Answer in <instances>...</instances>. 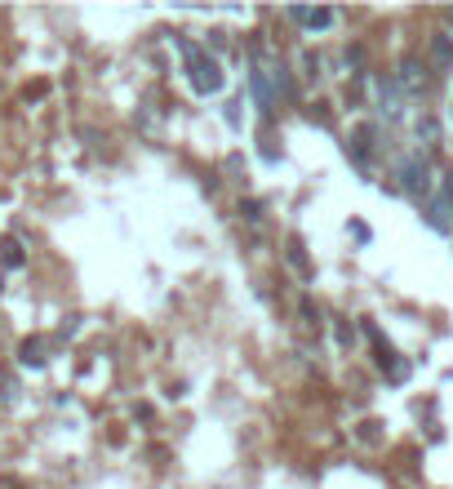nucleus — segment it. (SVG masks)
I'll return each mask as SVG.
<instances>
[{"label": "nucleus", "mask_w": 453, "mask_h": 489, "mask_svg": "<svg viewBox=\"0 0 453 489\" xmlns=\"http://www.w3.org/2000/svg\"><path fill=\"white\" fill-rule=\"evenodd\" d=\"M396 80H401L404 94H413V99H422V94H427V85H431V80H427V67H422V62H418L413 54L401 58V71H396Z\"/></svg>", "instance_id": "20e7f679"}, {"label": "nucleus", "mask_w": 453, "mask_h": 489, "mask_svg": "<svg viewBox=\"0 0 453 489\" xmlns=\"http://www.w3.org/2000/svg\"><path fill=\"white\" fill-rule=\"evenodd\" d=\"M5 263H9V268L23 263V245H18V240H5Z\"/></svg>", "instance_id": "0eeeda50"}, {"label": "nucleus", "mask_w": 453, "mask_h": 489, "mask_svg": "<svg viewBox=\"0 0 453 489\" xmlns=\"http://www.w3.org/2000/svg\"><path fill=\"white\" fill-rule=\"evenodd\" d=\"M427 58H431V71H453V36H445V32H436L431 36V45H427Z\"/></svg>", "instance_id": "39448f33"}, {"label": "nucleus", "mask_w": 453, "mask_h": 489, "mask_svg": "<svg viewBox=\"0 0 453 489\" xmlns=\"http://www.w3.org/2000/svg\"><path fill=\"white\" fill-rule=\"evenodd\" d=\"M401 192L409 201H436V192H440V178H436V169L431 161L422 156V152H413V156H404L401 161Z\"/></svg>", "instance_id": "f03ea898"}, {"label": "nucleus", "mask_w": 453, "mask_h": 489, "mask_svg": "<svg viewBox=\"0 0 453 489\" xmlns=\"http://www.w3.org/2000/svg\"><path fill=\"white\" fill-rule=\"evenodd\" d=\"M23 361H27V365H41V343H27V347H23Z\"/></svg>", "instance_id": "6e6552de"}, {"label": "nucleus", "mask_w": 453, "mask_h": 489, "mask_svg": "<svg viewBox=\"0 0 453 489\" xmlns=\"http://www.w3.org/2000/svg\"><path fill=\"white\" fill-rule=\"evenodd\" d=\"M427 222H431L436 231H453V169L440 174V192H436V201L427 205Z\"/></svg>", "instance_id": "7ed1b4c3"}, {"label": "nucleus", "mask_w": 453, "mask_h": 489, "mask_svg": "<svg viewBox=\"0 0 453 489\" xmlns=\"http://www.w3.org/2000/svg\"><path fill=\"white\" fill-rule=\"evenodd\" d=\"M445 18H449V27H453V9H449V14H445Z\"/></svg>", "instance_id": "1a4fd4ad"}, {"label": "nucleus", "mask_w": 453, "mask_h": 489, "mask_svg": "<svg viewBox=\"0 0 453 489\" xmlns=\"http://www.w3.org/2000/svg\"><path fill=\"white\" fill-rule=\"evenodd\" d=\"M183 58H187V80H192V89L196 94H222V85H227V71H222V62L218 58H209L201 45H192V41H183Z\"/></svg>", "instance_id": "f257e3e1"}, {"label": "nucleus", "mask_w": 453, "mask_h": 489, "mask_svg": "<svg viewBox=\"0 0 453 489\" xmlns=\"http://www.w3.org/2000/svg\"><path fill=\"white\" fill-rule=\"evenodd\" d=\"M289 18H294L298 27H307V32H325V27L334 23V9H302V5H294Z\"/></svg>", "instance_id": "423d86ee"}]
</instances>
